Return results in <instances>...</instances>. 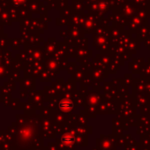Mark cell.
Wrapping results in <instances>:
<instances>
[{
  "label": "cell",
  "instance_id": "6da1fadb",
  "mask_svg": "<svg viewBox=\"0 0 150 150\" xmlns=\"http://www.w3.org/2000/svg\"><path fill=\"white\" fill-rule=\"evenodd\" d=\"M60 109L64 111H68L72 108V103L69 100H64L60 103Z\"/></svg>",
  "mask_w": 150,
  "mask_h": 150
},
{
  "label": "cell",
  "instance_id": "7a4b0ae2",
  "mask_svg": "<svg viewBox=\"0 0 150 150\" xmlns=\"http://www.w3.org/2000/svg\"><path fill=\"white\" fill-rule=\"evenodd\" d=\"M62 141L65 144H71L74 142V137L71 135H65L62 138Z\"/></svg>",
  "mask_w": 150,
  "mask_h": 150
}]
</instances>
